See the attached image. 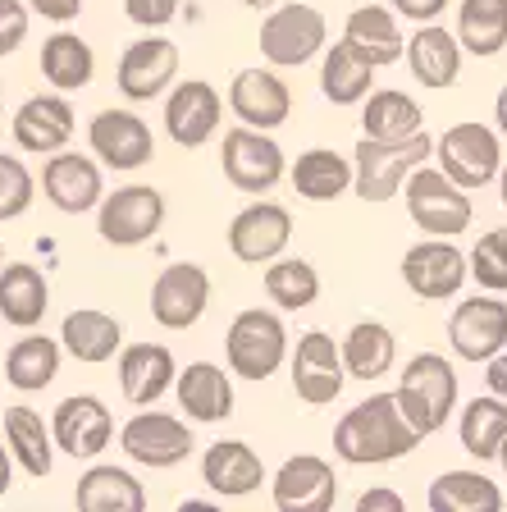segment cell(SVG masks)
<instances>
[{"label":"cell","mask_w":507,"mask_h":512,"mask_svg":"<svg viewBox=\"0 0 507 512\" xmlns=\"http://www.w3.org/2000/svg\"><path fill=\"white\" fill-rule=\"evenodd\" d=\"M87 142L110 170H142L156 156V138L133 110H101L87 128Z\"/></svg>","instance_id":"cell-19"},{"label":"cell","mask_w":507,"mask_h":512,"mask_svg":"<svg viewBox=\"0 0 507 512\" xmlns=\"http://www.w3.org/2000/svg\"><path fill=\"white\" fill-rule=\"evenodd\" d=\"M220 119H224L220 92L211 83H201V78L179 83L165 101V128L179 147H206L220 133Z\"/></svg>","instance_id":"cell-18"},{"label":"cell","mask_w":507,"mask_h":512,"mask_svg":"<svg viewBox=\"0 0 507 512\" xmlns=\"http://www.w3.org/2000/svg\"><path fill=\"white\" fill-rule=\"evenodd\" d=\"M325 14L311 10V5H284V10H270L261 23V55L275 69H297V64L316 60L325 51Z\"/></svg>","instance_id":"cell-7"},{"label":"cell","mask_w":507,"mask_h":512,"mask_svg":"<svg viewBox=\"0 0 507 512\" xmlns=\"http://www.w3.org/2000/svg\"><path fill=\"white\" fill-rule=\"evenodd\" d=\"M275 508L279 512H329L338 503V476L325 458L316 453H297L275 471Z\"/></svg>","instance_id":"cell-14"},{"label":"cell","mask_w":507,"mask_h":512,"mask_svg":"<svg viewBox=\"0 0 507 512\" xmlns=\"http://www.w3.org/2000/svg\"><path fill=\"white\" fill-rule=\"evenodd\" d=\"M430 512H498L503 508V490L485 471H444L430 485Z\"/></svg>","instance_id":"cell-35"},{"label":"cell","mask_w":507,"mask_h":512,"mask_svg":"<svg viewBox=\"0 0 507 512\" xmlns=\"http://www.w3.org/2000/svg\"><path fill=\"white\" fill-rule=\"evenodd\" d=\"M224 179L238 192H270L284 179V151L265 128H229L220 147Z\"/></svg>","instance_id":"cell-9"},{"label":"cell","mask_w":507,"mask_h":512,"mask_svg":"<svg viewBox=\"0 0 507 512\" xmlns=\"http://www.w3.org/2000/svg\"><path fill=\"white\" fill-rule=\"evenodd\" d=\"M402 279H407V288H412L416 298L444 302L466 284V256L453 243H444V238H425V243L407 247Z\"/></svg>","instance_id":"cell-17"},{"label":"cell","mask_w":507,"mask_h":512,"mask_svg":"<svg viewBox=\"0 0 507 512\" xmlns=\"http://www.w3.org/2000/svg\"><path fill=\"white\" fill-rule=\"evenodd\" d=\"M434 156V142L416 128L412 138L380 142V138H361L352 151V188L361 202H393L402 192V179L425 165Z\"/></svg>","instance_id":"cell-3"},{"label":"cell","mask_w":507,"mask_h":512,"mask_svg":"<svg viewBox=\"0 0 507 512\" xmlns=\"http://www.w3.org/2000/svg\"><path fill=\"white\" fill-rule=\"evenodd\" d=\"M421 444L407 416L398 412L393 394H370L366 403H357L343 421L334 426V453L352 467H380V462H398Z\"/></svg>","instance_id":"cell-1"},{"label":"cell","mask_w":507,"mask_h":512,"mask_svg":"<svg viewBox=\"0 0 507 512\" xmlns=\"http://www.w3.org/2000/svg\"><path fill=\"white\" fill-rule=\"evenodd\" d=\"M348 384L343 371V357H338V343L325 330H311L297 339L293 352V394L311 407H329Z\"/></svg>","instance_id":"cell-12"},{"label":"cell","mask_w":507,"mask_h":512,"mask_svg":"<svg viewBox=\"0 0 507 512\" xmlns=\"http://www.w3.org/2000/svg\"><path fill=\"white\" fill-rule=\"evenodd\" d=\"M489 371H485V384H489V394H498V398H507V352H494L489 357Z\"/></svg>","instance_id":"cell-50"},{"label":"cell","mask_w":507,"mask_h":512,"mask_svg":"<svg viewBox=\"0 0 507 512\" xmlns=\"http://www.w3.org/2000/svg\"><path fill=\"white\" fill-rule=\"evenodd\" d=\"M421 124H425L421 106H416L407 92H398V87L366 92V110H361V138L398 142V138H412Z\"/></svg>","instance_id":"cell-37"},{"label":"cell","mask_w":507,"mask_h":512,"mask_svg":"<svg viewBox=\"0 0 507 512\" xmlns=\"http://www.w3.org/2000/svg\"><path fill=\"white\" fill-rule=\"evenodd\" d=\"M174 394L192 421H229L233 416V380L215 362H192L188 371H179Z\"/></svg>","instance_id":"cell-28"},{"label":"cell","mask_w":507,"mask_h":512,"mask_svg":"<svg viewBox=\"0 0 507 512\" xmlns=\"http://www.w3.org/2000/svg\"><path fill=\"white\" fill-rule=\"evenodd\" d=\"M370 83H375V64L361 55V46H352L348 37L325 51V69H320V92L334 101V106H357L366 101Z\"/></svg>","instance_id":"cell-33"},{"label":"cell","mask_w":507,"mask_h":512,"mask_svg":"<svg viewBox=\"0 0 507 512\" xmlns=\"http://www.w3.org/2000/svg\"><path fill=\"white\" fill-rule=\"evenodd\" d=\"M434 160H439V170H444L457 188L476 192L498 179L503 142H498V133L485 128L480 119H462V124L444 128V138L434 142Z\"/></svg>","instance_id":"cell-6"},{"label":"cell","mask_w":507,"mask_h":512,"mask_svg":"<svg viewBox=\"0 0 507 512\" xmlns=\"http://www.w3.org/2000/svg\"><path fill=\"white\" fill-rule=\"evenodd\" d=\"M402 508H407V503H402L393 490H366L357 499V512H402Z\"/></svg>","instance_id":"cell-49"},{"label":"cell","mask_w":507,"mask_h":512,"mask_svg":"<svg viewBox=\"0 0 507 512\" xmlns=\"http://www.w3.org/2000/svg\"><path fill=\"white\" fill-rule=\"evenodd\" d=\"M293 188L307 202H338L352 188V160L329 147H311L293 165Z\"/></svg>","instance_id":"cell-34"},{"label":"cell","mask_w":507,"mask_h":512,"mask_svg":"<svg viewBox=\"0 0 507 512\" xmlns=\"http://www.w3.org/2000/svg\"><path fill=\"white\" fill-rule=\"evenodd\" d=\"M343 37H348L352 46H361V55H366L375 69L402 60V46H407L402 42V28H398V14L380 10V5H361V10H352Z\"/></svg>","instance_id":"cell-36"},{"label":"cell","mask_w":507,"mask_h":512,"mask_svg":"<svg viewBox=\"0 0 507 512\" xmlns=\"http://www.w3.org/2000/svg\"><path fill=\"white\" fill-rule=\"evenodd\" d=\"M179 74V46L169 37H142L119 55V92L128 101H156Z\"/></svg>","instance_id":"cell-21"},{"label":"cell","mask_w":507,"mask_h":512,"mask_svg":"<svg viewBox=\"0 0 507 512\" xmlns=\"http://www.w3.org/2000/svg\"><path fill=\"white\" fill-rule=\"evenodd\" d=\"M74 503L83 512H142L147 508V490L124 467H92L78 476Z\"/></svg>","instance_id":"cell-30"},{"label":"cell","mask_w":507,"mask_h":512,"mask_svg":"<svg viewBox=\"0 0 507 512\" xmlns=\"http://www.w3.org/2000/svg\"><path fill=\"white\" fill-rule=\"evenodd\" d=\"M338 357H343L348 380H380V375H389L393 357H398V339L380 320H357L348 339L338 343Z\"/></svg>","instance_id":"cell-31"},{"label":"cell","mask_w":507,"mask_h":512,"mask_svg":"<svg viewBox=\"0 0 507 512\" xmlns=\"http://www.w3.org/2000/svg\"><path fill=\"white\" fill-rule=\"evenodd\" d=\"M211 302V275L192 261H174L151 284V316L165 330H192Z\"/></svg>","instance_id":"cell-10"},{"label":"cell","mask_w":507,"mask_h":512,"mask_svg":"<svg viewBox=\"0 0 507 512\" xmlns=\"http://www.w3.org/2000/svg\"><path fill=\"white\" fill-rule=\"evenodd\" d=\"M393 14H402V19H416V23H434L439 14L448 10V0H389Z\"/></svg>","instance_id":"cell-47"},{"label":"cell","mask_w":507,"mask_h":512,"mask_svg":"<svg viewBox=\"0 0 507 512\" xmlns=\"http://www.w3.org/2000/svg\"><path fill=\"white\" fill-rule=\"evenodd\" d=\"M224 352H229V371L243 380H270L288 357V330L275 311L247 307L233 316L229 334H224Z\"/></svg>","instance_id":"cell-4"},{"label":"cell","mask_w":507,"mask_h":512,"mask_svg":"<svg viewBox=\"0 0 507 512\" xmlns=\"http://www.w3.org/2000/svg\"><path fill=\"white\" fill-rule=\"evenodd\" d=\"M229 110L243 119L247 128H279L293 110V96H288V83L270 69H238L229 83Z\"/></svg>","instance_id":"cell-22"},{"label":"cell","mask_w":507,"mask_h":512,"mask_svg":"<svg viewBox=\"0 0 507 512\" xmlns=\"http://www.w3.org/2000/svg\"><path fill=\"white\" fill-rule=\"evenodd\" d=\"M42 74H46V83L60 87V92L87 87L96 74L92 46H87L78 32H55V37H46L42 42Z\"/></svg>","instance_id":"cell-38"},{"label":"cell","mask_w":507,"mask_h":512,"mask_svg":"<svg viewBox=\"0 0 507 512\" xmlns=\"http://www.w3.org/2000/svg\"><path fill=\"white\" fill-rule=\"evenodd\" d=\"M457 42L471 55H498L507 46V0H462L457 10Z\"/></svg>","instance_id":"cell-41"},{"label":"cell","mask_w":507,"mask_h":512,"mask_svg":"<svg viewBox=\"0 0 507 512\" xmlns=\"http://www.w3.org/2000/svg\"><path fill=\"white\" fill-rule=\"evenodd\" d=\"M60 375V343L46 339V334H23L19 343L5 357V380L23 394H37Z\"/></svg>","instance_id":"cell-39"},{"label":"cell","mask_w":507,"mask_h":512,"mask_svg":"<svg viewBox=\"0 0 507 512\" xmlns=\"http://www.w3.org/2000/svg\"><path fill=\"white\" fill-rule=\"evenodd\" d=\"M0 115H5V96H0Z\"/></svg>","instance_id":"cell-56"},{"label":"cell","mask_w":507,"mask_h":512,"mask_svg":"<svg viewBox=\"0 0 507 512\" xmlns=\"http://www.w3.org/2000/svg\"><path fill=\"white\" fill-rule=\"evenodd\" d=\"M448 343L462 362H489L494 352L507 348V302L498 298H466L457 302L448 320Z\"/></svg>","instance_id":"cell-13"},{"label":"cell","mask_w":507,"mask_h":512,"mask_svg":"<svg viewBox=\"0 0 507 512\" xmlns=\"http://www.w3.org/2000/svg\"><path fill=\"white\" fill-rule=\"evenodd\" d=\"M247 10H270V5H279V0H243Z\"/></svg>","instance_id":"cell-54"},{"label":"cell","mask_w":507,"mask_h":512,"mask_svg":"<svg viewBox=\"0 0 507 512\" xmlns=\"http://www.w3.org/2000/svg\"><path fill=\"white\" fill-rule=\"evenodd\" d=\"M402 51H407V69L421 87H453L462 74V42L439 23H421V32Z\"/></svg>","instance_id":"cell-27"},{"label":"cell","mask_w":507,"mask_h":512,"mask_svg":"<svg viewBox=\"0 0 507 512\" xmlns=\"http://www.w3.org/2000/svg\"><path fill=\"white\" fill-rule=\"evenodd\" d=\"M288 238H293V215L279 202H252L247 211L233 215V224H229V252L238 261H247V266L275 261L288 247Z\"/></svg>","instance_id":"cell-16"},{"label":"cell","mask_w":507,"mask_h":512,"mask_svg":"<svg viewBox=\"0 0 507 512\" xmlns=\"http://www.w3.org/2000/svg\"><path fill=\"white\" fill-rule=\"evenodd\" d=\"M42 192L46 202L64 215H83L92 211L101 197H106V183H101V165L92 156H69V151H51L42 170Z\"/></svg>","instance_id":"cell-20"},{"label":"cell","mask_w":507,"mask_h":512,"mask_svg":"<svg viewBox=\"0 0 507 512\" xmlns=\"http://www.w3.org/2000/svg\"><path fill=\"white\" fill-rule=\"evenodd\" d=\"M46 307H51V284L42 270L28 261H10V266L0 261V316H5V325L37 330Z\"/></svg>","instance_id":"cell-26"},{"label":"cell","mask_w":507,"mask_h":512,"mask_svg":"<svg viewBox=\"0 0 507 512\" xmlns=\"http://www.w3.org/2000/svg\"><path fill=\"white\" fill-rule=\"evenodd\" d=\"M5 490H10V453L0 444V499H5Z\"/></svg>","instance_id":"cell-52"},{"label":"cell","mask_w":507,"mask_h":512,"mask_svg":"<svg viewBox=\"0 0 507 512\" xmlns=\"http://www.w3.org/2000/svg\"><path fill=\"white\" fill-rule=\"evenodd\" d=\"M60 339L69 348V357L87 366H101L110 362L119 348H124V330L110 311H96V307H83V311H69L60 325Z\"/></svg>","instance_id":"cell-29"},{"label":"cell","mask_w":507,"mask_h":512,"mask_svg":"<svg viewBox=\"0 0 507 512\" xmlns=\"http://www.w3.org/2000/svg\"><path fill=\"white\" fill-rule=\"evenodd\" d=\"M498 197H503V206H507V165H498Z\"/></svg>","instance_id":"cell-53"},{"label":"cell","mask_w":507,"mask_h":512,"mask_svg":"<svg viewBox=\"0 0 507 512\" xmlns=\"http://www.w3.org/2000/svg\"><path fill=\"white\" fill-rule=\"evenodd\" d=\"M201 480H206L215 494H224V499H243V494L265 485V462L243 439H220V444H211L206 458H201Z\"/></svg>","instance_id":"cell-25"},{"label":"cell","mask_w":507,"mask_h":512,"mask_svg":"<svg viewBox=\"0 0 507 512\" xmlns=\"http://www.w3.org/2000/svg\"><path fill=\"white\" fill-rule=\"evenodd\" d=\"M498 462H503V471H507V439H503V448H498Z\"/></svg>","instance_id":"cell-55"},{"label":"cell","mask_w":507,"mask_h":512,"mask_svg":"<svg viewBox=\"0 0 507 512\" xmlns=\"http://www.w3.org/2000/svg\"><path fill=\"white\" fill-rule=\"evenodd\" d=\"M265 293L284 311H307L320 298V275L302 256H284V261L275 256V266L265 261Z\"/></svg>","instance_id":"cell-42"},{"label":"cell","mask_w":507,"mask_h":512,"mask_svg":"<svg viewBox=\"0 0 507 512\" xmlns=\"http://www.w3.org/2000/svg\"><path fill=\"white\" fill-rule=\"evenodd\" d=\"M402 183H407V215L416 220V229H425L430 238H457L462 229H471V197L439 165H416Z\"/></svg>","instance_id":"cell-5"},{"label":"cell","mask_w":507,"mask_h":512,"mask_svg":"<svg viewBox=\"0 0 507 512\" xmlns=\"http://www.w3.org/2000/svg\"><path fill=\"white\" fill-rule=\"evenodd\" d=\"M28 5L42 14V19H51V23H69V19L83 14V0H28Z\"/></svg>","instance_id":"cell-48"},{"label":"cell","mask_w":507,"mask_h":512,"mask_svg":"<svg viewBox=\"0 0 507 512\" xmlns=\"http://www.w3.org/2000/svg\"><path fill=\"white\" fill-rule=\"evenodd\" d=\"M174 375H179V366H174V352L165 343H128L119 352V389L128 403L151 407L156 398H165Z\"/></svg>","instance_id":"cell-24"},{"label":"cell","mask_w":507,"mask_h":512,"mask_svg":"<svg viewBox=\"0 0 507 512\" xmlns=\"http://www.w3.org/2000/svg\"><path fill=\"white\" fill-rule=\"evenodd\" d=\"M32 197H37V179L28 174V165L0 151V220H19L32 206Z\"/></svg>","instance_id":"cell-44"},{"label":"cell","mask_w":507,"mask_h":512,"mask_svg":"<svg viewBox=\"0 0 507 512\" xmlns=\"http://www.w3.org/2000/svg\"><path fill=\"white\" fill-rule=\"evenodd\" d=\"M457 435H462V448L471 458H480V462L498 458V448L507 439V398H498V394L471 398L462 421H457Z\"/></svg>","instance_id":"cell-40"},{"label":"cell","mask_w":507,"mask_h":512,"mask_svg":"<svg viewBox=\"0 0 507 512\" xmlns=\"http://www.w3.org/2000/svg\"><path fill=\"white\" fill-rule=\"evenodd\" d=\"M398 412L407 416V426L416 435H434L444 430V421L457 407V371L453 362H444L439 352H416L412 362L402 366V384H398Z\"/></svg>","instance_id":"cell-2"},{"label":"cell","mask_w":507,"mask_h":512,"mask_svg":"<svg viewBox=\"0 0 507 512\" xmlns=\"http://www.w3.org/2000/svg\"><path fill=\"white\" fill-rule=\"evenodd\" d=\"M74 138V106L64 96H28L14 115V142L32 156H51Z\"/></svg>","instance_id":"cell-23"},{"label":"cell","mask_w":507,"mask_h":512,"mask_svg":"<svg viewBox=\"0 0 507 512\" xmlns=\"http://www.w3.org/2000/svg\"><path fill=\"white\" fill-rule=\"evenodd\" d=\"M115 421H110L106 403L92 394H69L51 416V444L64 448L69 458H96L101 448H110Z\"/></svg>","instance_id":"cell-15"},{"label":"cell","mask_w":507,"mask_h":512,"mask_svg":"<svg viewBox=\"0 0 507 512\" xmlns=\"http://www.w3.org/2000/svg\"><path fill=\"white\" fill-rule=\"evenodd\" d=\"M119 448H124L138 467L165 471V467H179V462L192 453V430H188V421H179V416L138 412L124 430H119Z\"/></svg>","instance_id":"cell-11"},{"label":"cell","mask_w":507,"mask_h":512,"mask_svg":"<svg viewBox=\"0 0 507 512\" xmlns=\"http://www.w3.org/2000/svg\"><path fill=\"white\" fill-rule=\"evenodd\" d=\"M101 211H96V229L101 238L115 247H142L147 238L160 234L165 224V197L147 183H133V188H119L110 197H101Z\"/></svg>","instance_id":"cell-8"},{"label":"cell","mask_w":507,"mask_h":512,"mask_svg":"<svg viewBox=\"0 0 507 512\" xmlns=\"http://www.w3.org/2000/svg\"><path fill=\"white\" fill-rule=\"evenodd\" d=\"M5 444H10V458L19 462L32 480L51 476L55 448H51V426L42 421V412H32V407H5Z\"/></svg>","instance_id":"cell-32"},{"label":"cell","mask_w":507,"mask_h":512,"mask_svg":"<svg viewBox=\"0 0 507 512\" xmlns=\"http://www.w3.org/2000/svg\"><path fill=\"white\" fill-rule=\"evenodd\" d=\"M28 37V5L23 0H0V60L14 55Z\"/></svg>","instance_id":"cell-45"},{"label":"cell","mask_w":507,"mask_h":512,"mask_svg":"<svg viewBox=\"0 0 507 512\" xmlns=\"http://www.w3.org/2000/svg\"><path fill=\"white\" fill-rule=\"evenodd\" d=\"M124 10L138 28H165L179 14V0H124Z\"/></svg>","instance_id":"cell-46"},{"label":"cell","mask_w":507,"mask_h":512,"mask_svg":"<svg viewBox=\"0 0 507 512\" xmlns=\"http://www.w3.org/2000/svg\"><path fill=\"white\" fill-rule=\"evenodd\" d=\"M494 119H498V138H507V87L498 92V101H494Z\"/></svg>","instance_id":"cell-51"},{"label":"cell","mask_w":507,"mask_h":512,"mask_svg":"<svg viewBox=\"0 0 507 512\" xmlns=\"http://www.w3.org/2000/svg\"><path fill=\"white\" fill-rule=\"evenodd\" d=\"M0 261H5V247H0Z\"/></svg>","instance_id":"cell-57"},{"label":"cell","mask_w":507,"mask_h":512,"mask_svg":"<svg viewBox=\"0 0 507 512\" xmlns=\"http://www.w3.org/2000/svg\"><path fill=\"white\" fill-rule=\"evenodd\" d=\"M466 275H476L480 288L507 293V229H489L466 256Z\"/></svg>","instance_id":"cell-43"}]
</instances>
